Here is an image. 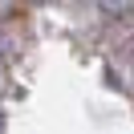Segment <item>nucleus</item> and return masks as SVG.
<instances>
[{"mask_svg": "<svg viewBox=\"0 0 134 134\" xmlns=\"http://www.w3.org/2000/svg\"><path fill=\"white\" fill-rule=\"evenodd\" d=\"M93 4H98L102 12H114V16L118 12H134V0H93Z\"/></svg>", "mask_w": 134, "mask_h": 134, "instance_id": "nucleus-1", "label": "nucleus"}, {"mask_svg": "<svg viewBox=\"0 0 134 134\" xmlns=\"http://www.w3.org/2000/svg\"><path fill=\"white\" fill-rule=\"evenodd\" d=\"M0 4H8V0H0Z\"/></svg>", "mask_w": 134, "mask_h": 134, "instance_id": "nucleus-2", "label": "nucleus"}]
</instances>
